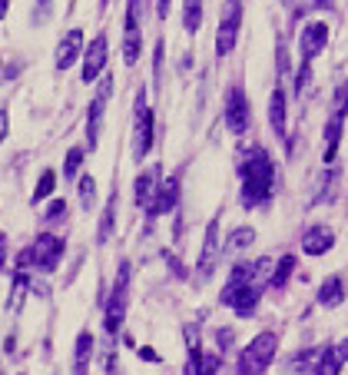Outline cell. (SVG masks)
I'll return each mask as SVG.
<instances>
[{
	"label": "cell",
	"mask_w": 348,
	"mask_h": 375,
	"mask_svg": "<svg viewBox=\"0 0 348 375\" xmlns=\"http://www.w3.org/2000/svg\"><path fill=\"white\" fill-rule=\"evenodd\" d=\"M239 177H242V206L256 210L265 199L272 196V183H275V163L272 156L265 153L262 146H249L239 160Z\"/></svg>",
	"instance_id": "obj_1"
},
{
	"label": "cell",
	"mask_w": 348,
	"mask_h": 375,
	"mask_svg": "<svg viewBox=\"0 0 348 375\" xmlns=\"http://www.w3.org/2000/svg\"><path fill=\"white\" fill-rule=\"evenodd\" d=\"M262 286H265V282L256 276V263H252V266L239 263L236 269H232V276H229V282H226V289H222L219 302L229 306L236 316H252L256 306H259V299H262Z\"/></svg>",
	"instance_id": "obj_2"
},
{
	"label": "cell",
	"mask_w": 348,
	"mask_h": 375,
	"mask_svg": "<svg viewBox=\"0 0 348 375\" xmlns=\"http://www.w3.org/2000/svg\"><path fill=\"white\" fill-rule=\"evenodd\" d=\"M275 345H279V335L275 332H259L256 339H252L246 349L239 352V372H265L275 359Z\"/></svg>",
	"instance_id": "obj_3"
},
{
	"label": "cell",
	"mask_w": 348,
	"mask_h": 375,
	"mask_svg": "<svg viewBox=\"0 0 348 375\" xmlns=\"http://www.w3.org/2000/svg\"><path fill=\"white\" fill-rule=\"evenodd\" d=\"M126 302H130V263L120 266V273H116V282H113V296L107 302V335H116L123 329V319H126Z\"/></svg>",
	"instance_id": "obj_4"
},
{
	"label": "cell",
	"mask_w": 348,
	"mask_h": 375,
	"mask_svg": "<svg viewBox=\"0 0 348 375\" xmlns=\"http://www.w3.org/2000/svg\"><path fill=\"white\" fill-rule=\"evenodd\" d=\"M60 259H64V239L50 236V232L37 236L30 249H23L20 256V263H33V269H40V273H54Z\"/></svg>",
	"instance_id": "obj_5"
},
{
	"label": "cell",
	"mask_w": 348,
	"mask_h": 375,
	"mask_svg": "<svg viewBox=\"0 0 348 375\" xmlns=\"http://www.w3.org/2000/svg\"><path fill=\"white\" fill-rule=\"evenodd\" d=\"M239 27H242V0H226L222 20H219V33H216V54L219 56L232 54V47L239 40Z\"/></svg>",
	"instance_id": "obj_6"
},
{
	"label": "cell",
	"mask_w": 348,
	"mask_h": 375,
	"mask_svg": "<svg viewBox=\"0 0 348 375\" xmlns=\"http://www.w3.org/2000/svg\"><path fill=\"white\" fill-rule=\"evenodd\" d=\"M113 97V77H103L100 80L97 93L90 100V113H87V146L97 150V140H100V123H103V113H107V103Z\"/></svg>",
	"instance_id": "obj_7"
},
{
	"label": "cell",
	"mask_w": 348,
	"mask_h": 375,
	"mask_svg": "<svg viewBox=\"0 0 348 375\" xmlns=\"http://www.w3.org/2000/svg\"><path fill=\"white\" fill-rule=\"evenodd\" d=\"M222 249H226V246L219 243V216H216V220H209V226H206L203 253H199V263H196V279H199V282H206V279L216 273L219 253H222Z\"/></svg>",
	"instance_id": "obj_8"
},
{
	"label": "cell",
	"mask_w": 348,
	"mask_h": 375,
	"mask_svg": "<svg viewBox=\"0 0 348 375\" xmlns=\"http://www.w3.org/2000/svg\"><path fill=\"white\" fill-rule=\"evenodd\" d=\"M345 117H348V87H342L335 97V107H332V117H328V123H325V163H332L338 153V140H342Z\"/></svg>",
	"instance_id": "obj_9"
},
{
	"label": "cell",
	"mask_w": 348,
	"mask_h": 375,
	"mask_svg": "<svg viewBox=\"0 0 348 375\" xmlns=\"http://www.w3.org/2000/svg\"><path fill=\"white\" fill-rule=\"evenodd\" d=\"M143 50V30H140V0H126V30H123V60L133 66Z\"/></svg>",
	"instance_id": "obj_10"
},
{
	"label": "cell",
	"mask_w": 348,
	"mask_h": 375,
	"mask_svg": "<svg viewBox=\"0 0 348 375\" xmlns=\"http://www.w3.org/2000/svg\"><path fill=\"white\" fill-rule=\"evenodd\" d=\"M252 123V110H249V97L242 87H229L226 93V126L232 133H246Z\"/></svg>",
	"instance_id": "obj_11"
},
{
	"label": "cell",
	"mask_w": 348,
	"mask_h": 375,
	"mask_svg": "<svg viewBox=\"0 0 348 375\" xmlns=\"http://www.w3.org/2000/svg\"><path fill=\"white\" fill-rule=\"evenodd\" d=\"M328 44V23L325 20H308L299 37V50H302V64H312Z\"/></svg>",
	"instance_id": "obj_12"
},
{
	"label": "cell",
	"mask_w": 348,
	"mask_h": 375,
	"mask_svg": "<svg viewBox=\"0 0 348 375\" xmlns=\"http://www.w3.org/2000/svg\"><path fill=\"white\" fill-rule=\"evenodd\" d=\"M150 146H152V110H150V103H146V93H136V160L140 156L150 153Z\"/></svg>",
	"instance_id": "obj_13"
},
{
	"label": "cell",
	"mask_w": 348,
	"mask_h": 375,
	"mask_svg": "<svg viewBox=\"0 0 348 375\" xmlns=\"http://www.w3.org/2000/svg\"><path fill=\"white\" fill-rule=\"evenodd\" d=\"M107 56H109L107 33H97V37L90 40L87 54H83V80H87V83H93V80L103 73V66H107Z\"/></svg>",
	"instance_id": "obj_14"
},
{
	"label": "cell",
	"mask_w": 348,
	"mask_h": 375,
	"mask_svg": "<svg viewBox=\"0 0 348 375\" xmlns=\"http://www.w3.org/2000/svg\"><path fill=\"white\" fill-rule=\"evenodd\" d=\"M80 54H83V30L73 27V30H66V37L56 47V70H70Z\"/></svg>",
	"instance_id": "obj_15"
},
{
	"label": "cell",
	"mask_w": 348,
	"mask_h": 375,
	"mask_svg": "<svg viewBox=\"0 0 348 375\" xmlns=\"http://www.w3.org/2000/svg\"><path fill=\"white\" fill-rule=\"evenodd\" d=\"M332 246H335V232L328 230V226H308V230H305L302 249L308 256H325Z\"/></svg>",
	"instance_id": "obj_16"
},
{
	"label": "cell",
	"mask_w": 348,
	"mask_h": 375,
	"mask_svg": "<svg viewBox=\"0 0 348 375\" xmlns=\"http://www.w3.org/2000/svg\"><path fill=\"white\" fill-rule=\"evenodd\" d=\"M156 193H160V169L152 166V169H146V173L136 179V203L150 213L152 203H156Z\"/></svg>",
	"instance_id": "obj_17"
},
{
	"label": "cell",
	"mask_w": 348,
	"mask_h": 375,
	"mask_svg": "<svg viewBox=\"0 0 348 375\" xmlns=\"http://www.w3.org/2000/svg\"><path fill=\"white\" fill-rule=\"evenodd\" d=\"M176 199H179V179L169 177L160 183V193H156V203H152L150 216H166V213L176 206Z\"/></svg>",
	"instance_id": "obj_18"
},
{
	"label": "cell",
	"mask_w": 348,
	"mask_h": 375,
	"mask_svg": "<svg viewBox=\"0 0 348 375\" xmlns=\"http://www.w3.org/2000/svg\"><path fill=\"white\" fill-rule=\"evenodd\" d=\"M269 123H272V133L279 140H285V90L275 87L272 90V100H269Z\"/></svg>",
	"instance_id": "obj_19"
},
{
	"label": "cell",
	"mask_w": 348,
	"mask_h": 375,
	"mask_svg": "<svg viewBox=\"0 0 348 375\" xmlns=\"http://www.w3.org/2000/svg\"><path fill=\"white\" fill-rule=\"evenodd\" d=\"M318 302H322L325 309H335V306L345 302V282H342V276H328L325 282H322V289H318Z\"/></svg>",
	"instance_id": "obj_20"
},
{
	"label": "cell",
	"mask_w": 348,
	"mask_h": 375,
	"mask_svg": "<svg viewBox=\"0 0 348 375\" xmlns=\"http://www.w3.org/2000/svg\"><path fill=\"white\" fill-rule=\"evenodd\" d=\"M90 359H93V332H80L76 335V355H73V369L76 372H87Z\"/></svg>",
	"instance_id": "obj_21"
},
{
	"label": "cell",
	"mask_w": 348,
	"mask_h": 375,
	"mask_svg": "<svg viewBox=\"0 0 348 375\" xmlns=\"http://www.w3.org/2000/svg\"><path fill=\"white\" fill-rule=\"evenodd\" d=\"M199 23H203V0H183V27L196 33Z\"/></svg>",
	"instance_id": "obj_22"
},
{
	"label": "cell",
	"mask_w": 348,
	"mask_h": 375,
	"mask_svg": "<svg viewBox=\"0 0 348 375\" xmlns=\"http://www.w3.org/2000/svg\"><path fill=\"white\" fill-rule=\"evenodd\" d=\"M292 273H295V256H282L272 269V289H285V282H289Z\"/></svg>",
	"instance_id": "obj_23"
},
{
	"label": "cell",
	"mask_w": 348,
	"mask_h": 375,
	"mask_svg": "<svg viewBox=\"0 0 348 375\" xmlns=\"http://www.w3.org/2000/svg\"><path fill=\"white\" fill-rule=\"evenodd\" d=\"M76 193H80L83 210H93V203H97V183H93V177H90V173L76 179Z\"/></svg>",
	"instance_id": "obj_24"
},
{
	"label": "cell",
	"mask_w": 348,
	"mask_h": 375,
	"mask_svg": "<svg viewBox=\"0 0 348 375\" xmlns=\"http://www.w3.org/2000/svg\"><path fill=\"white\" fill-rule=\"evenodd\" d=\"M113 222H116V193L109 196L107 213H103V222H100V243H107V239H109V230H113Z\"/></svg>",
	"instance_id": "obj_25"
},
{
	"label": "cell",
	"mask_w": 348,
	"mask_h": 375,
	"mask_svg": "<svg viewBox=\"0 0 348 375\" xmlns=\"http://www.w3.org/2000/svg\"><path fill=\"white\" fill-rule=\"evenodd\" d=\"M80 166H83V146H73V150L66 153L64 177H66V179H76V173H80Z\"/></svg>",
	"instance_id": "obj_26"
},
{
	"label": "cell",
	"mask_w": 348,
	"mask_h": 375,
	"mask_svg": "<svg viewBox=\"0 0 348 375\" xmlns=\"http://www.w3.org/2000/svg\"><path fill=\"white\" fill-rule=\"evenodd\" d=\"M54 183H56L54 169H47L44 177H40V183H37V189H33V203H40L44 196H50V193H54Z\"/></svg>",
	"instance_id": "obj_27"
},
{
	"label": "cell",
	"mask_w": 348,
	"mask_h": 375,
	"mask_svg": "<svg viewBox=\"0 0 348 375\" xmlns=\"http://www.w3.org/2000/svg\"><path fill=\"white\" fill-rule=\"evenodd\" d=\"M252 236H256V232H252L249 226H246V230H236V232H232V239L226 243V249H242V246H249Z\"/></svg>",
	"instance_id": "obj_28"
},
{
	"label": "cell",
	"mask_w": 348,
	"mask_h": 375,
	"mask_svg": "<svg viewBox=\"0 0 348 375\" xmlns=\"http://www.w3.org/2000/svg\"><path fill=\"white\" fill-rule=\"evenodd\" d=\"M64 213H66V203L64 199H54V203H50V213H47V220H64Z\"/></svg>",
	"instance_id": "obj_29"
},
{
	"label": "cell",
	"mask_w": 348,
	"mask_h": 375,
	"mask_svg": "<svg viewBox=\"0 0 348 375\" xmlns=\"http://www.w3.org/2000/svg\"><path fill=\"white\" fill-rule=\"evenodd\" d=\"M0 130H4V140H7V133H11V120H7V110H4V120H0Z\"/></svg>",
	"instance_id": "obj_30"
},
{
	"label": "cell",
	"mask_w": 348,
	"mask_h": 375,
	"mask_svg": "<svg viewBox=\"0 0 348 375\" xmlns=\"http://www.w3.org/2000/svg\"><path fill=\"white\" fill-rule=\"evenodd\" d=\"M325 4H328V0H316V7H325Z\"/></svg>",
	"instance_id": "obj_31"
},
{
	"label": "cell",
	"mask_w": 348,
	"mask_h": 375,
	"mask_svg": "<svg viewBox=\"0 0 348 375\" xmlns=\"http://www.w3.org/2000/svg\"><path fill=\"white\" fill-rule=\"evenodd\" d=\"M107 4H109V0H100V7H107Z\"/></svg>",
	"instance_id": "obj_32"
}]
</instances>
